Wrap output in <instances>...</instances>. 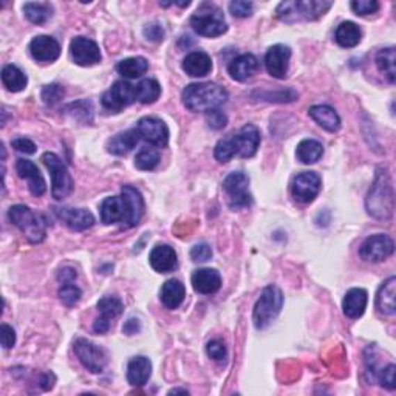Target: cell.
<instances>
[{"instance_id":"6da1fadb","label":"cell","mask_w":396,"mask_h":396,"mask_svg":"<svg viewBox=\"0 0 396 396\" xmlns=\"http://www.w3.org/2000/svg\"><path fill=\"white\" fill-rule=\"evenodd\" d=\"M104 225L121 223L122 228H134L144 214V200L141 192L134 186H122L120 197H109L100 206Z\"/></svg>"},{"instance_id":"7a4b0ae2","label":"cell","mask_w":396,"mask_h":396,"mask_svg":"<svg viewBox=\"0 0 396 396\" xmlns=\"http://www.w3.org/2000/svg\"><path fill=\"white\" fill-rule=\"evenodd\" d=\"M260 145V130L254 124H246L237 134L228 135L215 145L214 155L219 163H229L234 157L251 158Z\"/></svg>"},{"instance_id":"3957f363","label":"cell","mask_w":396,"mask_h":396,"mask_svg":"<svg viewBox=\"0 0 396 396\" xmlns=\"http://www.w3.org/2000/svg\"><path fill=\"white\" fill-rule=\"evenodd\" d=\"M228 92L215 82L189 84L182 93L183 104L191 112H211L228 101Z\"/></svg>"},{"instance_id":"277c9868","label":"cell","mask_w":396,"mask_h":396,"mask_svg":"<svg viewBox=\"0 0 396 396\" xmlns=\"http://www.w3.org/2000/svg\"><path fill=\"white\" fill-rule=\"evenodd\" d=\"M367 212L378 220H388L393 214V186L387 169H378L365 200Z\"/></svg>"},{"instance_id":"5b68a950","label":"cell","mask_w":396,"mask_h":396,"mask_svg":"<svg viewBox=\"0 0 396 396\" xmlns=\"http://www.w3.org/2000/svg\"><path fill=\"white\" fill-rule=\"evenodd\" d=\"M193 31L205 38H217L228 31L225 15L217 5L203 2L191 17Z\"/></svg>"},{"instance_id":"8992f818","label":"cell","mask_w":396,"mask_h":396,"mask_svg":"<svg viewBox=\"0 0 396 396\" xmlns=\"http://www.w3.org/2000/svg\"><path fill=\"white\" fill-rule=\"evenodd\" d=\"M333 6L331 2H321V0H301V2H282L277 6V16L283 22L293 24L299 20H316L324 16Z\"/></svg>"},{"instance_id":"52a82bcc","label":"cell","mask_w":396,"mask_h":396,"mask_svg":"<svg viewBox=\"0 0 396 396\" xmlns=\"http://www.w3.org/2000/svg\"><path fill=\"white\" fill-rule=\"evenodd\" d=\"M283 307V294L282 291L276 287V285H268L263 288L260 297L257 299L253 321L257 330H265L271 322L280 315Z\"/></svg>"},{"instance_id":"ba28073f","label":"cell","mask_w":396,"mask_h":396,"mask_svg":"<svg viewBox=\"0 0 396 396\" xmlns=\"http://www.w3.org/2000/svg\"><path fill=\"white\" fill-rule=\"evenodd\" d=\"M8 219L15 226H17L24 235L31 243L44 241L47 235L45 220L39 214L33 212L29 206L16 205L8 211Z\"/></svg>"},{"instance_id":"9c48e42d","label":"cell","mask_w":396,"mask_h":396,"mask_svg":"<svg viewBox=\"0 0 396 396\" xmlns=\"http://www.w3.org/2000/svg\"><path fill=\"white\" fill-rule=\"evenodd\" d=\"M42 161L50 171L52 175V196L56 200L67 198L74 189V182L68 172L67 166L62 163V159L52 152H47L42 157Z\"/></svg>"},{"instance_id":"30bf717a","label":"cell","mask_w":396,"mask_h":396,"mask_svg":"<svg viewBox=\"0 0 396 396\" xmlns=\"http://www.w3.org/2000/svg\"><path fill=\"white\" fill-rule=\"evenodd\" d=\"M223 189L228 193V205L231 209L239 211L251 206L253 197L249 193V178L243 172H232L225 178Z\"/></svg>"},{"instance_id":"8fae6325","label":"cell","mask_w":396,"mask_h":396,"mask_svg":"<svg viewBox=\"0 0 396 396\" xmlns=\"http://www.w3.org/2000/svg\"><path fill=\"white\" fill-rule=\"evenodd\" d=\"M73 349L76 356L81 361V364L84 365L88 372L92 373H102L104 368L107 365V356L101 347L95 345L92 340L78 338L74 340Z\"/></svg>"},{"instance_id":"7c38bea8","label":"cell","mask_w":396,"mask_h":396,"mask_svg":"<svg viewBox=\"0 0 396 396\" xmlns=\"http://www.w3.org/2000/svg\"><path fill=\"white\" fill-rule=\"evenodd\" d=\"M135 101L136 86H132L126 81H116L112 88H109L101 98L102 106L113 113L121 112L122 109L129 107L130 104H134Z\"/></svg>"},{"instance_id":"4fadbf2b","label":"cell","mask_w":396,"mask_h":396,"mask_svg":"<svg viewBox=\"0 0 396 396\" xmlns=\"http://www.w3.org/2000/svg\"><path fill=\"white\" fill-rule=\"evenodd\" d=\"M393 251H395V243L392 237H388L386 234H374L361 245L359 255L361 259L365 262L378 263L386 260L387 257H390Z\"/></svg>"},{"instance_id":"5bb4252c","label":"cell","mask_w":396,"mask_h":396,"mask_svg":"<svg viewBox=\"0 0 396 396\" xmlns=\"http://www.w3.org/2000/svg\"><path fill=\"white\" fill-rule=\"evenodd\" d=\"M322 187V180L316 172L297 173L291 183V193L301 203H311Z\"/></svg>"},{"instance_id":"9a60e30c","label":"cell","mask_w":396,"mask_h":396,"mask_svg":"<svg viewBox=\"0 0 396 396\" xmlns=\"http://www.w3.org/2000/svg\"><path fill=\"white\" fill-rule=\"evenodd\" d=\"M136 130L138 134H140L141 140L155 145V148L159 149L166 148L169 143V129L164 124V121L158 120V118L154 116L141 118L136 124Z\"/></svg>"},{"instance_id":"2e32d148","label":"cell","mask_w":396,"mask_h":396,"mask_svg":"<svg viewBox=\"0 0 396 396\" xmlns=\"http://www.w3.org/2000/svg\"><path fill=\"white\" fill-rule=\"evenodd\" d=\"M70 54L74 64L81 67H92L101 61L100 45L88 38H74L70 44Z\"/></svg>"},{"instance_id":"e0dca14e","label":"cell","mask_w":396,"mask_h":396,"mask_svg":"<svg viewBox=\"0 0 396 396\" xmlns=\"http://www.w3.org/2000/svg\"><path fill=\"white\" fill-rule=\"evenodd\" d=\"M291 59L290 47L277 44L268 48L265 54V67L268 73L276 79H285L288 74Z\"/></svg>"},{"instance_id":"ac0fdd59","label":"cell","mask_w":396,"mask_h":396,"mask_svg":"<svg viewBox=\"0 0 396 396\" xmlns=\"http://www.w3.org/2000/svg\"><path fill=\"white\" fill-rule=\"evenodd\" d=\"M16 172L20 178L29 182V189L34 197L44 196L47 191V184H45L42 173H40L36 164L30 161V159L19 158L16 163Z\"/></svg>"},{"instance_id":"d6986e66","label":"cell","mask_w":396,"mask_h":396,"mask_svg":"<svg viewBox=\"0 0 396 396\" xmlns=\"http://www.w3.org/2000/svg\"><path fill=\"white\" fill-rule=\"evenodd\" d=\"M192 287L198 294H214L221 287V276L217 269L203 268L193 271L191 277Z\"/></svg>"},{"instance_id":"ffe728a7","label":"cell","mask_w":396,"mask_h":396,"mask_svg":"<svg viewBox=\"0 0 396 396\" xmlns=\"http://www.w3.org/2000/svg\"><path fill=\"white\" fill-rule=\"evenodd\" d=\"M30 53L38 62H53L59 58L61 45L52 36H38L31 40Z\"/></svg>"},{"instance_id":"44dd1931","label":"cell","mask_w":396,"mask_h":396,"mask_svg":"<svg viewBox=\"0 0 396 396\" xmlns=\"http://www.w3.org/2000/svg\"><path fill=\"white\" fill-rule=\"evenodd\" d=\"M56 215L73 231H86L95 225L93 214L86 209H74V207H59Z\"/></svg>"},{"instance_id":"7402d4cb","label":"cell","mask_w":396,"mask_h":396,"mask_svg":"<svg viewBox=\"0 0 396 396\" xmlns=\"http://www.w3.org/2000/svg\"><path fill=\"white\" fill-rule=\"evenodd\" d=\"M150 267L154 268L157 273H171L177 268L178 260H177V253L175 249L171 248L169 245H158L150 251L149 255Z\"/></svg>"},{"instance_id":"603a6c76","label":"cell","mask_w":396,"mask_h":396,"mask_svg":"<svg viewBox=\"0 0 396 396\" xmlns=\"http://www.w3.org/2000/svg\"><path fill=\"white\" fill-rule=\"evenodd\" d=\"M228 70L232 79L239 82H245L248 79H251L257 73V70H259V61H257V58L251 53L240 54V56L235 58L231 64H229Z\"/></svg>"},{"instance_id":"cb8c5ba5","label":"cell","mask_w":396,"mask_h":396,"mask_svg":"<svg viewBox=\"0 0 396 396\" xmlns=\"http://www.w3.org/2000/svg\"><path fill=\"white\" fill-rule=\"evenodd\" d=\"M141 136L138 134L136 127L130 129L126 132H121L115 136H112L107 143V150L109 154L116 155V157H122L127 155L132 149H135V145L140 143Z\"/></svg>"},{"instance_id":"d4e9b609","label":"cell","mask_w":396,"mask_h":396,"mask_svg":"<svg viewBox=\"0 0 396 396\" xmlns=\"http://www.w3.org/2000/svg\"><path fill=\"white\" fill-rule=\"evenodd\" d=\"M183 70L192 78H203L212 70V59L205 52H192L183 61Z\"/></svg>"},{"instance_id":"484cf974","label":"cell","mask_w":396,"mask_h":396,"mask_svg":"<svg viewBox=\"0 0 396 396\" xmlns=\"http://www.w3.org/2000/svg\"><path fill=\"white\" fill-rule=\"evenodd\" d=\"M368 302L367 291L363 288H351L347 291L342 302L344 315L350 319H359L364 315Z\"/></svg>"},{"instance_id":"4316f807","label":"cell","mask_w":396,"mask_h":396,"mask_svg":"<svg viewBox=\"0 0 396 396\" xmlns=\"http://www.w3.org/2000/svg\"><path fill=\"white\" fill-rule=\"evenodd\" d=\"M152 374V363L145 356H135L129 361L127 381L130 386L143 387Z\"/></svg>"},{"instance_id":"83f0119b","label":"cell","mask_w":396,"mask_h":396,"mask_svg":"<svg viewBox=\"0 0 396 396\" xmlns=\"http://www.w3.org/2000/svg\"><path fill=\"white\" fill-rule=\"evenodd\" d=\"M396 279L390 277L384 283L381 285V288L377 294V308L384 316H395L396 312Z\"/></svg>"},{"instance_id":"f1b7e54d","label":"cell","mask_w":396,"mask_h":396,"mask_svg":"<svg viewBox=\"0 0 396 396\" xmlns=\"http://www.w3.org/2000/svg\"><path fill=\"white\" fill-rule=\"evenodd\" d=\"M159 297H161V302L166 308L175 310L183 303L184 297H186L184 285L177 279H171L161 287V293H159Z\"/></svg>"},{"instance_id":"f546056e","label":"cell","mask_w":396,"mask_h":396,"mask_svg":"<svg viewBox=\"0 0 396 396\" xmlns=\"http://www.w3.org/2000/svg\"><path fill=\"white\" fill-rule=\"evenodd\" d=\"M308 113L326 132H338L340 129V118L330 106H312Z\"/></svg>"},{"instance_id":"4dcf8cb0","label":"cell","mask_w":396,"mask_h":396,"mask_svg":"<svg viewBox=\"0 0 396 396\" xmlns=\"http://www.w3.org/2000/svg\"><path fill=\"white\" fill-rule=\"evenodd\" d=\"M335 39L340 47L353 48L361 42V39H363V31H361L359 25H356L354 22H342L336 29Z\"/></svg>"},{"instance_id":"1f68e13d","label":"cell","mask_w":396,"mask_h":396,"mask_svg":"<svg viewBox=\"0 0 396 396\" xmlns=\"http://www.w3.org/2000/svg\"><path fill=\"white\" fill-rule=\"evenodd\" d=\"M324 155V145L316 140H303L299 143L296 157L302 164H315Z\"/></svg>"},{"instance_id":"d6a6232c","label":"cell","mask_w":396,"mask_h":396,"mask_svg":"<svg viewBox=\"0 0 396 396\" xmlns=\"http://www.w3.org/2000/svg\"><path fill=\"white\" fill-rule=\"evenodd\" d=\"M2 82L6 90H10L13 93H17L22 92L26 84H29V78H26V74L20 70L19 67L10 64L3 67Z\"/></svg>"},{"instance_id":"836d02e7","label":"cell","mask_w":396,"mask_h":396,"mask_svg":"<svg viewBox=\"0 0 396 396\" xmlns=\"http://www.w3.org/2000/svg\"><path fill=\"white\" fill-rule=\"evenodd\" d=\"M116 70L122 78L127 79H136L149 70V62L144 58H127L122 59L120 64L116 65Z\"/></svg>"},{"instance_id":"e575fe53","label":"cell","mask_w":396,"mask_h":396,"mask_svg":"<svg viewBox=\"0 0 396 396\" xmlns=\"http://www.w3.org/2000/svg\"><path fill=\"white\" fill-rule=\"evenodd\" d=\"M396 53L393 47L384 48V50H379L377 54V65L378 70L384 74V78L390 82V84H395L396 81Z\"/></svg>"},{"instance_id":"d590c367","label":"cell","mask_w":396,"mask_h":396,"mask_svg":"<svg viewBox=\"0 0 396 396\" xmlns=\"http://www.w3.org/2000/svg\"><path fill=\"white\" fill-rule=\"evenodd\" d=\"M24 15L34 25H44L53 16V6L50 3L29 2L24 5Z\"/></svg>"},{"instance_id":"8d00e7d4","label":"cell","mask_w":396,"mask_h":396,"mask_svg":"<svg viewBox=\"0 0 396 396\" xmlns=\"http://www.w3.org/2000/svg\"><path fill=\"white\" fill-rule=\"evenodd\" d=\"M161 96V86L155 79H143L136 86V101L141 104H154Z\"/></svg>"},{"instance_id":"74e56055","label":"cell","mask_w":396,"mask_h":396,"mask_svg":"<svg viewBox=\"0 0 396 396\" xmlns=\"http://www.w3.org/2000/svg\"><path fill=\"white\" fill-rule=\"evenodd\" d=\"M98 311H100V315L101 317L104 319H107V321H112V319L118 317L122 312L124 310V305L122 302L120 301L118 297H112V296H106V297H102L101 301L98 302Z\"/></svg>"},{"instance_id":"f35d334b","label":"cell","mask_w":396,"mask_h":396,"mask_svg":"<svg viewBox=\"0 0 396 396\" xmlns=\"http://www.w3.org/2000/svg\"><path fill=\"white\" fill-rule=\"evenodd\" d=\"M65 112L68 115H72L74 120H78L81 122H92V120H93L92 102L86 101V100L68 104V106L65 107Z\"/></svg>"},{"instance_id":"ab89813d","label":"cell","mask_w":396,"mask_h":396,"mask_svg":"<svg viewBox=\"0 0 396 396\" xmlns=\"http://www.w3.org/2000/svg\"><path fill=\"white\" fill-rule=\"evenodd\" d=\"M159 163V152L155 149H143L135 157V168L140 171H152Z\"/></svg>"},{"instance_id":"60d3db41","label":"cell","mask_w":396,"mask_h":396,"mask_svg":"<svg viewBox=\"0 0 396 396\" xmlns=\"http://www.w3.org/2000/svg\"><path fill=\"white\" fill-rule=\"evenodd\" d=\"M58 296L62 301V303H65L67 307H73V305L78 303L81 301L82 291L76 287V285L72 283H64L58 291Z\"/></svg>"},{"instance_id":"b9f144b4","label":"cell","mask_w":396,"mask_h":396,"mask_svg":"<svg viewBox=\"0 0 396 396\" xmlns=\"http://www.w3.org/2000/svg\"><path fill=\"white\" fill-rule=\"evenodd\" d=\"M259 98L263 101H271V102H291L296 101L299 98V93L293 88L288 90H280V92L271 93V92H259Z\"/></svg>"},{"instance_id":"7bdbcfd3","label":"cell","mask_w":396,"mask_h":396,"mask_svg":"<svg viewBox=\"0 0 396 396\" xmlns=\"http://www.w3.org/2000/svg\"><path fill=\"white\" fill-rule=\"evenodd\" d=\"M64 95H65V90L59 84H50L42 88V101L50 107L56 106V104L64 98Z\"/></svg>"},{"instance_id":"ee69618b","label":"cell","mask_w":396,"mask_h":396,"mask_svg":"<svg viewBox=\"0 0 396 396\" xmlns=\"http://www.w3.org/2000/svg\"><path fill=\"white\" fill-rule=\"evenodd\" d=\"M395 373H396V367L393 364H388L387 367L381 368L379 372H377V377H374V379H378L379 384L382 387L388 388V390H395V387H396Z\"/></svg>"},{"instance_id":"f6af8a7d","label":"cell","mask_w":396,"mask_h":396,"mask_svg":"<svg viewBox=\"0 0 396 396\" xmlns=\"http://www.w3.org/2000/svg\"><path fill=\"white\" fill-rule=\"evenodd\" d=\"M206 353L211 359L219 361V363H221V361H225L228 358L226 345H225V342H221L220 339H214V340H211V342H207Z\"/></svg>"},{"instance_id":"bcb514c9","label":"cell","mask_w":396,"mask_h":396,"mask_svg":"<svg viewBox=\"0 0 396 396\" xmlns=\"http://www.w3.org/2000/svg\"><path fill=\"white\" fill-rule=\"evenodd\" d=\"M351 10L358 16H368L379 10V2L377 0H354L351 2Z\"/></svg>"},{"instance_id":"7dc6e473","label":"cell","mask_w":396,"mask_h":396,"mask_svg":"<svg viewBox=\"0 0 396 396\" xmlns=\"http://www.w3.org/2000/svg\"><path fill=\"white\" fill-rule=\"evenodd\" d=\"M254 5L246 0H235V2L229 3V10H231L232 16L235 17H249L253 15Z\"/></svg>"},{"instance_id":"c3c4849f","label":"cell","mask_w":396,"mask_h":396,"mask_svg":"<svg viewBox=\"0 0 396 396\" xmlns=\"http://www.w3.org/2000/svg\"><path fill=\"white\" fill-rule=\"evenodd\" d=\"M212 257V249L207 243H200V245H196L192 248L191 251V259L197 263H203L211 260Z\"/></svg>"},{"instance_id":"681fc988","label":"cell","mask_w":396,"mask_h":396,"mask_svg":"<svg viewBox=\"0 0 396 396\" xmlns=\"http://www.w3.org/2000/svg\"><path fill=\"white\" fill-rule=\"evenodd\" d=\"M206 120H207V124H209V127L214 129V130H220V129H223L226 124H228V118L223 112H220L219 109H215V110H211V112H207L206 115Z\"/></svg>"},{"instance_id":"f907efd6","label":"cell","mask_w":396,"mask_h":396,"mask_svg":"<svg viewBox=\"0 0 396 396\" xmlns=\"http://www.w3.org/2000/svg\"><path fill=\"white\" fill-rule=\"evenodd\" d=\"M0 340L5 350H10L16 344V331L8 324H2L0 326Z\"/></svg>"},{"instance_id":"816d5d0a","label":"cell","mask_w":396,"mask_h":396,"mask_svg":"<svg viewBox=\"0 0 396 396\" xmlns=\"http://www.w3.org/2000/svg\"><path fill=\"white\" fill-rule=\"evenodd\" d=\"M13 149H16L20 154H25V155H33L34 152H36V144H34L29 138H16V140L11 141Z\"/></svg>"},{"instance_id":"f5cc1de1","label":"cell","mask_w":396,"mask_h":396,"mask_svg":"<svg viewBox=\"0 0 396 396\" xmlns=\"http://www.w3.org/2000/svg\"><path fill=\"white\" fill-rule=\"evenodd\" d=\"M144 38L150 42H161L164 39V30L158 24H150L143 30Z\"/></svg>"},{"instance_id":"db71d44e","label":"cell","mask_w":396,"mask_h":396,"mask_svg":"<svg viewBox=\"0 0 396 396\" xmlns=\"http://www.w3.org/2000/svg\"><path fill=\"white\" fill-rule=\"evenodd\" d=\"M76 276H78V274H76V271L73 268L67 267V268L61 269L58 279H59V282H62V285H64V283H72V282H74Z\"/></svg>"},{"instance_id":"11a10c76","label":"cell","mask_w":396,"mask_h":396,"mask_svg":"<svg viewBox=\"0 0 396 396\" xmlns=\"http://www.w3.org/2000/svg\"><path fill=\"white\" fill-rule=\"evenodd\" d=\"M136 331H140V321H138V319H135V317H132L126 324H124L122 333L127 336H132V335H135Z\"/></svg>"},{"instance_id":"9f6ffc18","label":"cell","mask_w":396,"mask_h":396,"mask_svg":"<svg viewBox=\"0 0 396 396\" xmlns=\"http://www.w3.org/2000/svg\"><path fill=\"white\" fill-rule=\"evenodd\" d=\"M93 330L96 333H100V335H104V333H107L110 330V321H107V319H104V317H98L93 324Z\"/></svg>"},{"instance_id":"6f0895ef","label":"cell","mask_w":396,"mask_h":396,"mask_svg":"<svg viewBox=\"0 0 396 396\" xmlns=\"http://www.w3.org/2000/svg\"><path fill=\"white\" fill-rule=\"evenodd\" d=\"M53 384H54V374L53 373L42 374V378H40V387H42L44 390H50Z\"/></svg>"},{"instance_id":"680465c9","label":"cell","mask_w":396,"mask_h":396,"mask_svg":"<svg viewBox=\"0 0 396 396\" xmlns=\"http://www.w3.org/2000/svg\"><path fill=\"white\" fill-rule=\"evenodd\" d=\"M172 393H184L186 395L187 390H186V388H172V390L169 392V395H172Z\"/></svg>"}]
</instances>
